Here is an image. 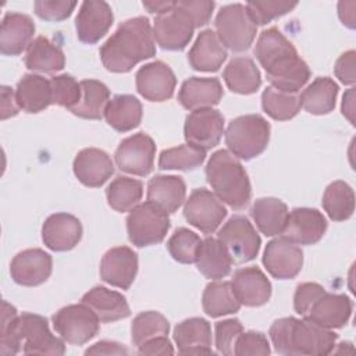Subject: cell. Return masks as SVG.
I'll return each mask as SVG.
<instances>
[{
	"label": "cell",
	"mask_w": 356,
	"mask_h": 356,
	"mask_svg": "<svg viewBox=\"0 0 356 356\" xmlns=\"http://www.w3.org/2000/svg\"><path fill=\"white\" fill-rule=\"evenodd\" d=\"M0 353L15 355L22 350L25 355H64V342L54 337L47 320L39 314H17L14 306L3 300L1 303Z\"/></svg>",
	"instance_id": "1"
},
{
	"label": "cell",
	"mask_w": 356,
	"mask_h": 356,
	"mask_svg": "<svg viewBox=\"0 0 356 356\" xmlns=\"http://www.w3.org/2000/svg\"><path fill=\"white\" fill-rule=\"evenodd\" d=\"M254 56L264 68L271 86L281 92L298 93L310 78L307 64L277 28H268L260 33Z\"/></svg>",
	"instance_id": "2"
},
{
	"label": "cell",
	"mask_w": 356,
	"mask_h": 356,
	"mask_svg": "<svg viewBox=\"0 0 356 356\" xmlns=\"http://www.w3.org/2000/svg\"><path fill=\"white\" fill-rule=\"evenodd\" d=\"M153 29L146 17L122 22L100 47V58L107 71L129 72L138 63L156 54Z\"/></svg>",
	"instance_id": "3"
},
{
	"label": "cell",
	"mask_w": 356,
	"mask_h": 356,
	"mask_svg": "<svg viewBox=\"0 0 356 356\" xmlns=\"http://www.w3.org/2000/svg\"><path fill=\"white\" fill-rule=\"evenodd\" d=\"M270 339L274 349L286 356L330 355L337 346L338 335L328 328L303 318L284 317L275 320L270 327Z\"/></svg>",
	"instance_id": "4"
},
{
	"label": "cell",
	"mask_w": 356,
	"mask_h": 356,
	"mask_svg": "<svg viewBox=\"0 0 356 356\" xmlns=\"http://www.w3.org/2000/svg\"><path fill=\"white\" fill-rule=\"evenodd\" d=\"M206 178L214 195L235 210L243 209L252 196L248 174L228 150H217L206 165Z\"/></svg>",
	"instance_id": "5"
},
{
	"label": "cell",
	"mask_w": 356,
	"mask_h": 356,
	"mask_svg": "<svg viewBox=\"0 0 356 356\" xmlns=\"http://www.w3.org/2000/svg\"><path fill=\"white\" fill-rule=\"evenodd\" d=\"M270 140V124L259 114H246L232 120L225 131L229 153L242 160L261 154Z\"/></svg>",
	"instance_id": "6"
},
{
	"label": "cell",
	"mask_w": 356,
	"mask_h": 356,
	"mask_svg": "<svg viewBox=\"0 0 356 356\" xmlns=\"http://www.w3.org/2000/svg\"><path fill=\"white\" fill-rule=\"evenodd\" d=\"M214 25L222 46L232 51L248 50L257 32V26L249 17L246 7L239 3L224 6L218 11Z\"/></svg>",
	"instance_id": "7"
},
{
	"label": "cell",
	"mask_w": 356,
	"mask_h": 356,
	"mask_svg": "<svg viewBox=\"0 0 356 356\" xmlns=\"http://www.w3.org/2000/svg\"><path fill=\"white\" fill-rule=\"evenodd\" d=\"M168 229V214L149 202L134 207L127 217L128 238L138 248L160 243Z\"/></svg>",
	"instance_id": "8"
},
{
	"label": "cell",
	"mask_w": 356,
	"mask_h": 356,
	"mask_svg": "<svg viewBox=\"0 0 356 356\" xmlns=\"http://www.w3.org/2000/svg\"><path fill=\"white\" fill-rule=\"evenodd\" d=\"M100 320L95 312L81 303L68 305L53 316V327L63 341L71 345H83L99 332Z\"/></svg>",
	"instance_id": "9"
},
{
	"label": "cell",
	"mask_w": 356,
	"mask_h": 356,
	"mask_svg": "<svg viewBox=\"0 0 356 356\" xmlns=\"http://www.w3.org/2000/svg\"><path fill=\"white\" fill-rule=\"evenodd\" d=\"M218 241L225 246L232 263L253 260L260 250V236L243 216H232L218 231Z\"/></svg>",
	"instance_id": "10"
},
{
	"label": "cell",
	"mask_w": 356,
	"mask_h": 356,
	"mask_svg": "<svg viewBox=\"0 0 356 356\" xmlns=\"http://www.w3.org/2000/svg\"><path fill=\"white\" fill-rule=\"evenodd\" d=\"M195 24L191 15L175 1V6L156 17L153 24V38L164 50H184L191 42Z\"/></svg>",
	"instance_id": "11"
},
{
	"label": "cell",
	"mask_w": 356,
	"mask_h": 356,
	"mask_svg": "<svg viewBox=\"0 0 356 356\" xmlns=\"http://www.w3.org/2000/svg\"><path fill=\"white\" fill-rule=\"evenodd\" d=\"M156 145L153 139L143 134H135L125 138L114 153L117 167L128 174L145 177L153 170Z\"/></svg>",
	"instance_id": "12"
},
{
	"label": "cell",
	"mask_w": 356,
	"mask_h": 356,
	"mask_svg": "<svg viewBox=\"0 0 356 356\" xmlns=\"http://www.w3.org/2000/svg\"><path fill=\"white\" fill-rule=\"evenodd\" d=\"M186 221L203 234L214 232L227 216L221 200L204 188L195 189L184 207Z\"/></svg>",
	"instance_id": "13"
},
{
	"label": "cell",
	"mask_w": 356,
	"mask_h": 356,
	"mask_svg": "<svg viewBox=\"0 0 356 356\" xmlns=\"http://www.w3.org/2000/svg\"><path fill=\"white\" fill-rule=\"evenodd\" d=\"M224 134V117L214 108L193 110L185 120L184 136L188 145L207 152L218 145Z\"/></svg>",
	"instance_id": "14"
},
{
	"label": "cell",
	"mask_w": 356,
	"mask_h": 356,
	"mask_svg": "<svg viewBox=\"0 0 356 356\" xmlns=\"http://www.w3.org/2000/svg\"><path fill=\"white\" fill-rule=\"evenodd\" d=\"M327 229L325 217L316 209L296 207L285 220L281 235L295 245H314Z\"/></svg>",
	"instance_id": "15"
},
{
	"label": "cell",
	"mask_w": 356,
	"mask_h": 356,
	"mask_svg": "<svg viewBox=\"0 0 356 356\" xmlns=\"http://www.w3.org/2000/svg\"><path fill=\"white\" fill-rule=\"evenodd\" d=\"M263 264L274 278L291 280L302 270L303 252L295 243L284 238H277L267 243Z\"/></svg>",
	"instance_id": "16"
},
{
	"label": "cell",
	"mask_w": 356,
	"mask_h": 356,
	"mask_svg": "<svg viewBox=\"0 0 356 356\" xmlns=\"http://www.w3.org/2000/svg\"><path fill=\"white\" fill-rule=\"evenodd\" d=\"M136 89L149 102H165L174 95L177 78L163 61H152L136 72Z\"/></svg>",
	"instance_id": "17"
},
{
	"label": "cell",
	"mask_w": 356,
	"mask_h": 356,
	"mask_svg": "<svg viewBox=\"0 0 356 356\" xmlns=\"http://www.w3.org/2000/svg\"><path fill=\"white\" fill-rule=\"evenodd\" d=\"M51 267V256L42 249L33 248L14 256L10 264V274L18 285L36 286L50 277Z\"/></svg>",
	"instance_id": "18"
},
{
	"label": "cell",
	"mask_w": 356,
	"mask_h": 356,
	"mask_svg": "<svg viewBox=\"0 0 356 356\" xmlns=\"http://www.w3.org/2000/svg\"><path fill=\"white\" fill-rule=\"evenodd\" d=\"M113 10L106 1H83L75 18L76 36L81 42L93 44L99 42L113 25Z\"/></svg>",
	"instance_id": "19"
},
{
	"label": "cell",
	"mask_w": 356,
	"mask_h": 356,
	"mask_svg": "<svg viewBox=\"0 0 356 356\" xmlns=\"http://www.w3.org/2000/svg\"><path fill=\"white\" fill-rule=\"evenodd\" d=\"M138 273V256L128 246H117L107 250L100 261V277L104 282L128 289Z\"/></svg>",
	"instance_id": "20"
},
{
	"label": "cell",
	"mask_w": 356,
	"mask_h": 356,
	"mask_svg": "<svg viewBox=\"0 0 356 356\" xmlns=\"http://www.w3.org/2000/svg\"><path fill=\"white\" fill-rule=\"evenodd\" d=\"M82 236L81 221L68 213H56L42 227L43 243L54 252H67L78 245Z\"/></svg>",
	"instance_id": "21"
},
{
	"label": "cell",
	"mask_w": 356,
	"mask_h": 356,
	"mask_svg": "<svg viewBox=\"0 0 356 356\" xmlns=\"http://www.w3.org/2000/svg\"><path fill=\"white\" fill-rule=\"evenodd\" d=\"M352 309V300L346 295L324 292L309 309L305 318L328 330L342 328L349 321Z\"/></svg>",
	"instance_id": "22"
},
{
	"label": "cell",
	"mask_w": 356,
	"mask_h": 356,
	"mask_svg": "<svg viewBox=\"0 0 356 356\" xmlns=\"http://www.w3.org/2000/svg\"><path fill=\"white\" fill-rule=\"evenodd\" d=\"M72 168L78 181L89 188L102 186L114 172L111 157L96 147L82 149L75 156Z\"/></svg>",
	"instance_id": "23"
},
{
	"label": "cell",
	"mask_w": 356,
	"mask_h": 356,
	"mask_svg": "<svg viewBox=\"0 0 356 356\" xmlns=\"http://www.w3.org/2000/svg\"><path fill=\"white\" fill-rule=\"evenodd\" d=\"M234 293L241 305L257 307L268 302L271 284L257 267H245L235 271L231 281Z\"/></svg>",
	"instance_id": "24"
},
{
	"label": "cell",
	"mask_w": 356,
	"mask_h": 356,
	"mask_svg": "<svg viewBox=\"0 0 356 356\" xmlns=\"http://www.w3.org/2000/svg\"><path fill=\"white\" fill-rule=\"evenodd\" d=\"M35 24L21 13H7L1 21L0 51L4 56H18L32 43Z\"/></svg>",
	"instance_id": "25"
},
{
	"label": "cell",
	"mask_w": 356,
	"mask_h": 356,
	"mask_svg": "<svg viewBox=\"0 0 356 356\" xmlns=\"http://www.w3.org/2000/svg\"><path fill=\"white\" fill-rule=\"evenodd\" d=\"M174 341L182 355H210L211 327L207 320L200 317L186 318L174 330Z\"/></svg>",
	"instance_id": "26"
},
{
	"label": "cell",
	"mask_w": 356,
	"mask_h": 356,
	"mask_svg": "<svg viewBox=\"0 0 356 356\" xmlns=\"http://www.w3.org/2000/svg\"><path fill=\"white\" fill-rule=\"evenodd\" d=\"M222 95V86L217 78L193 76L182 83L178 92V102L191 111L211 108V106L220 103Z\"/></svg>",
	"instance_id": "27"
},
{
	"label": "cell",
	"mask_w": 356,
	"mask_h": 356,
	"mask_svg": "<svg viewBox=\"0 0 356 356\" xmlns=\"http://www.w3.org/2000/svg\"><path fill=\"white\" fill-rule=\"evenodd\" d=\"M227 58V50L211 29H204L199 33L193 46L189 50L188 61L196 71L213 72L217 71Z\"/></svg>",
	"instance_id": "28"
},
{
	"label": "cell",
	"mask_w": 356,
	"mask_h": 356,
	"mask_svg": "<svg viewBox=\"0 0 356 356\" xmlns=\"http://www.w3.org/2000/svg\"><path fill=\"white\" fill-rule=\"evenodd\" d=\"M186 195V186L181 177L156 175L147 184V202L167 214L177 211Z\"/></svg>",
	"instance_id": "29"
},
{
	"label": "cell",
	"mask_w": 356,
	"mask_h": 356,
	"mask_svg": "<svg viewBox=\"0 0 356 356\" xmlns=\"http://www.w3.org/2000/svg\"><path fill=\"white\" fill-rule=\"evenodd\" d=\"M82 303L89 306L100 323H113L131 314L127 299L115 291L95 286L82 296Z\"/></svg>",
	"instance_id": "30"
},
{
	"label": "cell",
	"mask_w": 356,
	"mask_h": 356,
	"mask_svg": "<svg viewBox=\"0 0 356 356\" xmlns=\"http://www.w3.org/2000/svg\"><path fill=\"white\" fill-rule=\"evenodd\" d=\"M15 99L26 113H39L51 104L50 81L42 75L25 74L17 83Z\"/></svg>",
	"instance_id": "31"
},
{
	"label": "cell",
	"mask_w": 356,
	"mask_h": 356,
	"mask_svg": "<svg viewBox=\"0 0 356 356\" xmlns=\"http://www.w3.org/2000/svg\"><path fill=\"white\" fill-rule=\"evenodd\" d=\"M197 270L210 280H220L229 274L232 259L225 246L216 238H206L202 241L197 256Z\"/></svg>",
	"instance_id": "32"
},
{
	"label": "cell",
	"mask_w": 356,
	"mask_h": 356,
	"mask_svg": "<svg viewBox=\"0 0 356 356\" xmlns=\"http://www.w3.org/2000/svg\"><path fill=\"white\" fill-rule=\"evenodd\" d=\"M107 124L118 132L136 128L142 120V104L132 95H115L104 108Z\"/></svg>",
	"instance_id": "33"
},
{
	"label": "cell",
	"mask_w": 356,
	"mask_h": 356,
	"mask_svg": "<svg viewBox=\"0 0 356 356\" xmlns=\"http://www.w3.org/2000/svg\"><path fill=\"white\" fill-rule=\"evenodd\" d=\"M227 88L239 95L254 93L261 85L260 71L249 57L232 58L222 72Z\"/></svg>",
	"instance_id": "34"
},
{
	"label": "cell",
	"mask_w": 356,
	"mask_h": 356,
	"mask_svg": "<svg viewBox=\"0 0 356 356\" xmlns=\"http://www.w3.org/2000/svg\"><path fill=\"white\" fill-rule=\"evenodd\" d=\"M25 65L31 71L57 72L65 65L63 50L44 36H38L26 49Z\"/></svg>",
	"instance_id": "35"
},
{
	"label": "cell",
	"mask_w": 356,
	"mask_h": 356,
	"mask_svg": "<svg viewBox=\"0 0 356 356\" xmlns=\"http://www.w3.org/2000/svg\"><path fill=\"white\" fill-rule=\"evenodd\" d=\"M338 95V85L328 76L316 78L299 95L300 106L310 114L323 115L334 110Z\"/></svg>",
	"instance_id": "36"
},
{
	"label": "cell",
	"mask_w": 356,
	"mask_h": 356,
	"mask_svg": "<svg viewBox=\"0 0 356 356\" xmlns=\"http://www.w3.org/2000/svg\"><path fill=\"white\" fill-rule=\"evenodd\" d=\"M250 216L254 220L260 232L266 236L281 234L288 217L286 204L277 197H260L254 200Z\"/></svg>",
	"instance_id": "37"
},
{
	"label": "cell",
	"mask_w": 356,
	"mask_h": 356,
	"mask_svg": "<svg viewBox=\"0 0 356 356\" xmlns=\"http://www.w3.org/2000/svg\"><path fill=\"white\" fill-rule=\"evenodd\" d=\"M81 85V100L70 111L85 120H99L104 115V108L108 103L110 90L108 88L96 79H83Z\"/></svg>",
	"instance_id": "38"
},
{
	"label": "cell",
	"mask_w": 356,
	"mask_h": 356,
	"mask_svg": "<svg viewBox=\"0 0 356 356\" xmlns=\"http://www.w3.org/2000/svg\"><path fill=\"white\" fill-rule=\"evenodd\" d=\"M203 310L210 317L236 313L241 307L232 285L228 281H213L206 285L202 296Z\"/></svg>",
	"instance_id": "39"
},
{
	"label": "cell",
	"mask_w": 356,
	"mask_h": 356,
	"mask_svg": "<svg viewBox=\"0 0 356 356\" xmlns=\"http://www.w3.org/2000/svg\"><path fill=\"white\" fill-rule=\"evenodd\" d=\"M321 203L332 221H345L355 211V192L345 181H334L325 188Z\"/></svg>",
	"instance_id": "40"
},
{
	"label": "cell",
	"mask_w": 356,
	"mask_h": 356,
	"mask_svg": "<svg viewBox=\"0 0 356 356\" xmlns=\"http://www.w3.org/2000/svg\"><path fill=\"white\" fill-rule=\"evenodd\" d=\"M142 182L128 177H117L106 189L108 206L120 213L131 211L134 207H136L142 199Z\"/></svg>",
	"instance_id": "41"
},
{
	"label": "cell",
	"mask_w": 356,
	"mask_h": 356,
	"mask_svg": "<svg viewBox=\"0 0 356 356\" xmlns=\"http://www.w3.org/2000/svg\"><path fill=\"white\" fill-rule=\"evenodd\" d=\"M261 107L273 120L286 121L293 118L302 106L298 93H286L268 86L261 95Z\"/></svg>",
	"instance_id": "42"
},
{
	"label": "cell",
	"mask_w": 356,
	"mask_h": 356,
	"mask_svg": "<svg viewBox=\"0 0 356 356\" xmlns=\"http://www.w3.org/2000/svg\"><path fill=\"white\" fill-rule=\"evenodd\" d=\"M204 159H206L204 150L186 143V145L163 150L159 157V168L189 171L202 165Z\"/></svg>",
	"instance_id": "43"
},
{
	"label": "cell",
	"mask_w": 356,
	"mask_h": 356,
	"mask_svg": "<svg viewBox=\"0 0 356 356\" xmlns=\"http://www.w3.org/2000/svg\"><path fill=\"white\" fill-rule=\"evenodd\" d=\"M170 331L168 320L159 312H143L138 314L131 325V338L136 348L145 342L167 335Z\"/></svg>",
	"instance_id": "44"
},
{
	"label": "cell",
	"mask_w": 356,
	"mask_h": 356,
	"mask_svg": "<svg viewBox=\"0 0 356 356\" xmlns=\"http://www.w3.org/2000/svg\"><path fill=\"white\" fill-rule=\"evenodd\" d=\"M200 243L202 241L197 234L188 228H178L167 241V249L174 260L191 264L196 261Z\"/></svg>",
	"instance_id": "45"
},
{
	"label": "cell",
	"mask_w": 356,
	"mask_h": 356,
	"mask_svg": "<svg viewBox=\"0 0 356 356\" xmlns=\"http://www.w3.org/2000/svg\"><path fill=\"white\" fill-rule=\"evenodd\" d=\"M51 104H58L71 110L81 100V85L68 74L56 75L50 79Z\"/></svg>",
	"instance_id": "46"
},
{
	"label": "cell",
	"mask_w": 356,
	"mask_h": 356,
	"mask_svg": "<svg viewBox=\"0 0 356 356\" xmlns=\"http://www.w3.org/2000/svg\"><path fill=\"white\" fill-rule=\"evenodd\" d=\"M296 1H249L245 7L254 25H266L273 19L292 11Z\"/></svg>",
	"instance_id": "47"
},
{
	"label": "cell",
	"mask_w": 356,
	"mask_h": 356,
	"mask_svg": "<svg viewBox=\"0 0 356 356\" xmlns=\"http://www.w3.org/2000/svg\"><path fill=\"white\" fill-rule=\"evenodd\" d=\"M243 327L239 320L228 318L216 323L214 327V342L217 352L225 356L234 355V346L238 337L242 334Z\"/></svg>",
	"instance_id": "48"
},
{
	"label": "cell",
	"mask_w": 356,
	"mask_h": 356,
	"mask_svg": "<svg viewBox=\"0 0 356 356\" xmlns=\"http://www.w3.org/2000/svg\"><path fill=\"white\" fill-rule=\"evenodd\" d=\"M270 352L268 339L261 332L256 331H242L234 346V355L236 356H266L270 355Z\"/></svg>",
	"instance_id": "49"
},
{
	"label": "cell",
	"mask_w": 356,
	"mask_h": 356,
	"mask_svg": "<svg viewBox=\"0 0 356 356\" xmlns=\"http://www.w3.org/2000/svg\"><path fill=\"white\" fill-rule=\"evenodd\" d=\"M76 7L75 1H67V0H56V1H47V0H38L33 3L35 14L44 19V21H63L67 19L74 8Z\"/></svg>",
	"instance_id": "50"
},
{
	"label": "cell",
	"mask_w": 356,
	"mask_h": 356,
	"mask_svg": "<svg viewBox=\"0 0 356 356\" xmlns=\"http://www.w3.org/2000/svg\"><path fill=\"white\" fill-rule=\"evenodd\" d=\"M325 292L324 286L317 282H303L296 286L293 295V307L295 312L300 316H306L313 303Z\"/></svg>",
	"instance_id": "51"
},
{
	"label": "cell",
	"mask_w": 356,
	"mask_h": 356,
	"mask_svg": "<svg viewBox=\"0 0 356 356\" xmlns=\"http://www.w3.org/2000/svg\"><path fill=\"white\" fill-rule=\"evenodd\" d=\"M178 4L191 15L195 28H200L210 21L216 6L214 1L209 0H184L178 1Z\"/></svg>",
	"instance_id": "52"
},
{
	"label": "cell",
	"mask_w": 356,
	"mask_h": 356,
	"mask_svg": "<svg viewBox=\"0 0 356 356\" xmlns=\"http://www.w3.org/2000/svg\"><path fill=\"white\" fill-rule=\"evenodd\" d=\"M355 61H356V53L355 50H349L341 54L335 63L334 72L343 85H353L356 81Z\"/></svg>",
	"instance_id": "53"
},
{
	"label": "cell",
	"mask_w": 356,
	"mask_h": 356,
	"mask_svg": "<svg viewBox=\"0 0 356 356\" xmlns=\"http://www.w3.org/2000/svg\"><path fill=\"white\" fill-rule=\"evenodd\" d=\"M139 355H172L174 348L167 335L156 337L138 348Z\"/></svg>",
	"instance_id": "54"
},
{
	"label": "cell",
	"mask_w": 356,
	"mask_h": 356,
	"mask_svg": "<svg viewBox=\"0 0 356 356\" xmlns=\"http://www.w3.org/2000/svg\"><path fill=\"white\" fill-rule=\"evenodd\" d=\"M128 349L117 342L100 341L85 350V355H128Z\"/></svg>",
	"instance_id": "55"
},
{
	"label": "cell",
	"mask_w": 356,
	"mask_h": 356,
	"mask_svg": "<svg viewBox=\"0 0 356 356\" xmlns=\"http://www.w3.org/2000/svg\"><path fill=\"white\" fill-rule=\"evenodd\" d=\"M19 106L15 99V93L8 86H1V120L17 115Z\"/></svg>",
	"instance_id": "56"
},
{
	"label": "cell",
	"mask_w": 356,
	"mask_h": 356,
	"mask_svg": "<svg viewBox=\"0 0 356 356\" xmlns=\"http://www.w3.org/2000/svg\"><path fill=\"white\" fill-rule=\"evenodd\" d=\"M355 8L356 1H339L338 3V15L343 25L353 29L355 28Z\"/></svg>",
	"instance_id": "57"
},
{
	"label": "cell",
	"mask_w": 356,
	"mask_h": 356,
	"mask_svg": "<svg viewBox=\"0 0 356 356\" xmlns=\"http://www.w3.org/2000/svg\"><path fill=\"white\" fill-rule=\"evenodd\" d=\"M342 114L350 121L352 125H355V89L350 88L345 95L342 100Z\"/></svg>",
	"instance_id": "58"
},
{
	"label": "cell",
	"mask_w": 356,
	"mask_h": 356,
	"mask_svg": "<svg viewBox=\"0 0 356 356\" xmlns=\"http://www.w3.org/2000/svg\"><path fill=\"white\" fill-rule=\"evenodd\" d=\"M175 6V1H143V7L152 14H164Z\"/></svg>",
	"instance_id": "59"
}]
</instances>
